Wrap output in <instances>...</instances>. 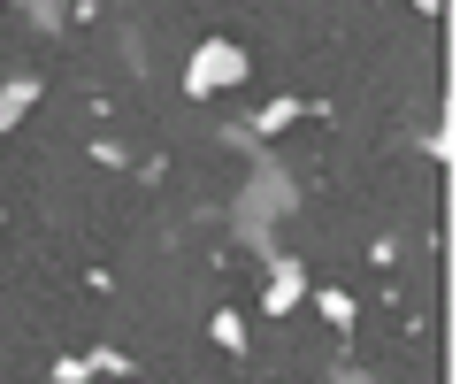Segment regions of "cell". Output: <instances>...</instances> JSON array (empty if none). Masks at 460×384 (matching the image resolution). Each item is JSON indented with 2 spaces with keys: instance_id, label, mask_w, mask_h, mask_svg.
Here are the masks:
<instances>
[{
  "instance_id": "cell-3",
  "label": "cell",
  "mask_w": 460,
  "mask_h": 384,
  "mask_svg": "<svg viewBox=\"0 0 460 384\" xmlns=\"http://www.w3.org/2000/svg\"><path fill=\"white\" fill-rule=\"evenodd\" d=\"M215 338H223V346L238 353V346H246V323H238V316H230V308H223V316H215Z\"/></svg>"
},
{
  "instance_id": "cell-5",
  "label": "cell",
  "mask_w": 460,
  "mask_h": 384,
  "mask_svg": "<svg viewBox=\"0 0 460 384\" xmlns=\"http://www.w3.org/2000/svg\"><path fill=\"white\" fill-rule=\"evenodd\" d=\"M345 384H353V377H345Z\"/></svg>"
},
{
  "instance_id": "cell-2",
  "label": "cell",
  "mask_w": 460,
  "mask_h": 384,
  "mask_svg": "<svg viewBox=\"0 0 460 384\" xmlns=\"http://www.w3.org/2000/svg\"><path fill=\"white\" fill-rule=\"evenodd\" d=\"M299 116V101H269L261 108V123H253V131H284V123H292Z\"/></svg>"
},
{
  "instance_id": "cell-4",
  "label": "cell",
  "mask_w": 460,
  "mask_h": 384,
  "mask_svg": "<svg viewBox=\"0 0 460 384\" xmlns=\"http://www.w3.org/2000/svg\"><path fill=\"white\" fill-rule=\"evenodd\" d=\"M414 8H438V0H414Z\"/></svg>"
},
{
  "instance_id": "cell-1",
  "label": "cell",
  "mask_w": 460,
  "mask_h": 384,
  "mask_svg": "<svg viewBox=\"0 0 460 384\" xmlns=\"http://www.w3.org/2000/svg\"><path fill=\"white\" fill-rule=\"evenodd\" d=\"M238 77H246V54L215 39V47H199V69L184 85H192V93H215V85H238Z\"/></svg>"
}]
</instances>
